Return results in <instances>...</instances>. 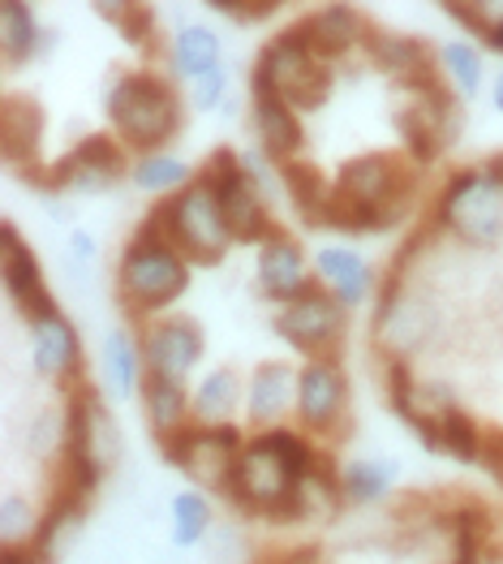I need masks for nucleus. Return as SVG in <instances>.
I'll use <instances>...</instances> for the list:
<instances>
[{
  "mask_svg": "<svg viewBox=\"0 0 503 564\" xmlns=\"http://www.w3.org/2000/svg\"><path fill=\"white\" fill-rule=\"evenodd\" d=\"M417 173L405 169L392 151H370L349 160L336 173V198L327 212V229L336 234H383L396 229L413 207Z\"/></svg>",
  "mask_w": 503,
  "mask_h": 564,
  "instance_id": "f257e3e1",
  "label": "nucleus"
},
{
  "mask_svg": "<svg viewBox=\"0 0 503 564\" xmlns=\"http://www.w3.org/2000/svg\"><path fill=\"white\" fill-rule=\"evenodd\" d=\"M103 112L117 130V139L125 147H134L142 155H160L164 142H173L185 130V99L182 91L151 74V69H134V74H121L108 99H103Z\"/></svg>",
  "mask_w": 503,
  "mask_h": 564,
  "instance_id": "f03ea898",
  "label": "nucleus"
},
{
  "mask_svg": "<svg viewBox=\"0 0 503 564\" xmlns=\"http://www.w3.org/2000/svg\"><path fill=\"white\" fill-rule=\"evenodd\" d=\"M254 99H284L293 112H319L331 95V65L319 61L297 26L280 31L254 61Z\"/></svg>",
  "mask_w": 503,
  "mask_h": 564,
  "instance_id": "7ed1b4c3",
  "label": "nucleus"
},
{
  "mask_svg": "<svg viewBox=\"0 0 503 564\" xmlns=\"http://www.w3.org/2000/svg\"><path fill=\"white\" fill-rule=\"evenodd\" d=\"M232 509L250 513V518H267L275 525H293V521H306V500H302V487L293 482V474L284 470V462L267 448L263 435H254L237 466H232V478L225 487Z\"/></svg>",
  "mask_w": 503,
  "mask_h": 564,
  "instance_id": "20e7f679",
  "label": "nucleus"
},
{
  "mask_svg": "<svg viewBox=\"0 0 503 564\" xmlns=\"http://www.w3.org/2000/svg\"><path fill=\"white\" fill-rule=\"evenodd\" d=\"M69 440H65V482L95 496V487L112 474L121 462V431L112 410L103 405V397L78 383L74 401H69Z\"/></svg>",
  "mask_w": 503,
  "mask_h": 564,
  "instance_id": "39448f33",
  "label": "nucleus"
},
{
  "mask_svg": "<svg viewBox=\"0 0 503 564\" xmlns=\"http://www.w3.org/2000/svg\"><path fill=\"white\" fill-rule=\"evenodd\" d=\"M435 225L448 229V234H457L464 246L491 250L503 237V186L482 164L478 169H464L439 194Z\"/></svg>",
  "mask_w": 503,
  "mask_h": 564,
  "instance_id": "423d86ee",
  "label": "nucleus"
},
{
  "mask_svg": "<svg viewBox=\"0 0 503 564\" xmlns=\"http://www.w3.org/2000/svg\"><path fill=\"white\" fill-rule=\"evenodd\" d=\"M117 289H121L125 311L155 315L189 289V259L177 254L173 246L130 241L121 254V268H117Z\"/></svg>",
  "mask_w": 503,
  "mask_h": 564,
  "instance_id": "0eeeda50",
  "label": "nucleus"
},
{
  "mask_svg": "<svg viewBox=\"0 0 503 564\" xmlns=\"http://www.w3.org/2000/svg\"><path fill=\"white\" fill-rule=\"evenodd\" d=\"M168 246L177 254H185L189 263H203V268H216L229 254V225H225L216 186L203 173L182 194L168 198Z\"/></svg>",
  "mask_w": 503,
  "mask_h": 564,
  "instance_id": "6e6552de",
  "label": "nucleus"
},
{
  "mask_svg": "<svg viewBox=\"0 0 503 564\" xmlns=\"http://www.w3.org/2000/svg\"><path fill=\"white\" fill-rule=\"evenodd\" d=\"M203 177L216 186V198H220V212H225V225H229L232 241H241V246H267L280 234L272 225L267 194L245 173L241 155H232L229 147L211 151V160L203 164Z\"/></svg>",
  "mask_w": 503,
  "mask_h": 564,
  "instance_id": "1a4fd4ad",
  "label": "nucleus"
},
{
  "mask_svg": "<svg viewBox=\"0 0 503 564\" xmlns=\"http://www.w3.org/2000/svg\"><path fill=\"white\" fill-rule=\"evenodd\" d=\"M155 444H160V457L168 466H177L185 478H194L198 487L225 491L232 478V466H237V457H241V448L250 440L241 435L237 423H220V426L189 423L182 431H173V435H164V440H155Z\"/></svg>",
  "mask_w": 503,
  "mask_h": 564,
  "instance_id": "9d476101",
  "label": "nucleus"
},
{
  "mask_svg": "<svg viewBox=\"0 0 503 564\" xmlns=\"http://www.w3.org/2000/svg\"><path fill=\"white\" fill-rule=\"evenodd\" d=\"M345 319H349V306H340L322 289V281H315L297 302L275 311L272 328L280 340L302 349L306 362H336V349H340V336H345Z\"/></svg>",
  "mask_w": 503,
  "mask_h": 564,
  "instance_id": "9b49d317",
  "label": "nucleus"
},
{
  "mask_svg": "<svg viewBox=\"0 0 503 564\" xmlns=\"http://www.w3.org/2000/svg\"><path fill=\"white\" fill-rule=\"evenodd\" d=\"M130 160H125V142L112 134H87L74 142L56 164H52V194L56 189H78V194H103V189L125 182Z\"/></svg>",
  "mask_w": 503,
  "mask_h": 564,
  "instance_id": "f8f14e48",
  "label": "nucleus"
},
{
  "mask_svg": "<svg viewBox=\"0 0 503 564\" xmlns=\"http://www.w3.org/2000/svg\"><path fill=\"white\" fill-rule=\"evenodd\" d=\"M306 431L315 435H345L349 426V379L340 362H306L297 371V410Z\"/></svg>",
  "mask_w": 503,
  "mask_h": 564,
  "instance_id": "ddd939ff",
  "label": "nucleus"
},
{
  "mask_svg": "<svg viewBox=\"0 0 503 564\" xmlns=\"http://www.w3.org/2000/svg\"><path fill=\"white\" fill-rule=\"evenodd\" d=\"M426 336H430V311L401 284V276L387 281V289L379 293V311H374V340H379L383 358L409 362L426 345Z\"/></svg>",
  "mask_w": 503,
  "mask_h": 564,
  "instance_id": "4468645a",
  "label": "nucleus"
},
{
  "mask_svg": "<svg viewBox=\"0 0 503 564\" xmlns=\"http://www.w3.org/2000/svg\"><path fill=\"white\" fill-rule=\"evenodd\" d=\"M0 139H4V160L13 173H22L35 189L52 194V164H40V139H44V112L26 95H9L0 112Z\"/></svg>",
  "mask_w": 503,
  "mask_h": 564,
  "instance_id": "2eb2a0df",
  "label": "nucleus"
},
{
  "mask_svg": "<svg viewBox=\"0 0 503 564\" xmlns=\"http://www.w3.org/2000/svg\"><path fill=\"white\" fill-rule=\"evenodd\" d=\"M0 272H4V293H9V302H13L31 324L56 315V302H52V293H47L40 259H35V250L18 237L13 225L0 229Z\"/></svg>",
  "mask_w": 503,
  "mask_h": 564,
  "instance_id": "dca6fc26",
  "label": "nucleus"
},
{
  "mask_svg": "<svg viewBox=\"0 0 503 564\" xmlns=\"http://www.w3.org/2000/svg\"><path fill=\"white\" fill-rule=\"evenodd\" d=\"M142 358H146L151 376H168L185 383V376L203 358V328L185 315H164L142 336Z\"/></svg>",
  "mask_w": 503,
  "mask_h": 564,
  "instance_id": "f3484780",
  "label": "nucleus"
},
{
  "mask_svg": "<svg viewBox=\"0 0 503 564\" xmlns=\"http://www.w3.org/2000/svg\"><path fill=\"white\" fill-rule=\"evenodd\" d=\"M367 56L374 69L392 74L405 83V91L422 95L439 83V56L413 35H396V31H370L367 35Z\"/></svg>",
  "mask_w": 503,
  "mask_h": 564,
  "instance_id": "a211bd4d",
  "label": "nucleus"
},
{
  "mask_svg": "<svg viewBox=\"0 0 503 564\" xmlns=\"http://www.w3.org/2000/svg\"><path fill=\"white\" fill-rule=\"evenodd\" d=\"M259 289L280 302V306H288V302H297L310 284L319 281L315 272H310V259H306V250L293 241V237L275 234L267 246H259Z\"/></svg>",
  "mask_w": 503,
  "mask_h": 564,
  "instance_id": "6ab92c4d",
  "label": "nucleus"
},
{
  "mask_svg": "<svg viewBox=\"0 0 503 564\" xmlns=\"http://www.w3.org/2000/svg\"><path fill=\"white\" fill-rule=\"evenodd\" d=\"M297 31H302V40L310 44V52L319 61H340V56H349L358 44H367L370 35L362 13L353 4H322V9L306 13L297 22Z\"/></svg>",
  "mask_w": 503,
  "mask_h": 564,
  "instance_id": "aec40b11",
  "label": "nucleus"
},
{
  "mask_svg": "<svg viewBox=\"0 0 503 564\" xmlns=\"http://www.w3.org/2000/svg\"><path fill=\"white\" fill-rule=\"evenodd\" d=\"M31 367L40 379H78L83 371V340L61 311L31 324Z\"/></svg>",
  "mask_w": 503,
  "mask_h": 564,
  "instance_id": "412c9836",
  "label": "nucleus"
},
{
  "mask_svg": "<svg viewBox=\"0 0 503 564\" xmlns=\"http://www.w3.org/2000/svg\"><path fill=\"white\" fill-rule=\"evenodd\" d=\"M315 276L349 311L362 306L370 297V289H374V272H370V263L353 246H322L319 254H315Z\"/></svg>",
  "mask_w": 503,
  "mask_h": 564,
  "instance_id": "4be33fe9",
  "label": "nucleus"
},
{
  "mask_svg": "<svg viewBox=\"0 0 503 564\" xmlns=\"http://www.w3.org/2000/svg\"><path fill=\"white\" fill-rule=\"evenodd\" d=\"M297 410V371L284 367V362H263L254 376H250V388H245V414L254 426H280L284 414Z\"/></svg>",
  "mask_w": 503,
  "mask_h": 564,
  "instance_id": "5701e85b",
  "label": "nucleus"
},
{
  "mask_svg": "<svg viewBox=\"0 0 503 564\" xmlns=\"http://www.w3.org/2000/svg\"><path fill=\"white\" fill-rule=\"evenodd\" d=\"M250 121H254V134H259V151L275 160L280 169L297 160V151L306 147V130L297 121V112L284 104V99H254L250 108Z\"/></svg>",
  "mask_w": 503,
  "mask_h": 564,
  "instance_id": "b1692460",
  "label": "nucleus"
},
{
  "mask_svg": "<svg viewBox=\"0 0 503 564\" xmlns=\"http://www.w3.org/2000/svg\"><path fill=\"white\" fill-rule=\"evenodd\" d=\"M280 182L284 194L297 212V220L306 229H327V212H331V198H336V182H327L310 160H293L280 169Z\"/></svg>",
  "mask_w": 503,
  "mask_h": 564,
  "instance_id": "393cba45",
  "label": "nucleus"
},
{
  "mask_svg": "<svg viewBox=\"0 0 503 564\" xmlns=\"http://www.w3.org/2000/svg\"><path fill=\"white\" fill-rule=\"evenodd\" d=\"M87 505H91V496H87V491H78V487H69V482L52 496L47 513L40 518V534H35V547H40L52 564H56V556L74 543V534L83 530V521H87Z\"/></svg>",
  "mask_w": 503,
  "mask_h": 564,
  "instance_id": "a878e982",
  "label": "nucleus"
},
{
  "mask_svg": "<svg viewBox=\"0 0 503 564\" xmlns=\"http://www.w3.org/2000/svg\"><path fill=\"white\" fill-rule=\"evenodd\" d=\"M103 383H108V397L117 401H130L134 392H142V379H146V358H142V340H134L125 328L108 332L103 336Z\"/></svg>",
  "mask_w": 503,
  "mask_h": 564,
  "instance_id": "bb28decb",
  "label": "nucleus"
},
{
  "mask_svg": "<svg viewBox=\"0 0 503 564\" xmlns=\"http://www.w3.org/2000/svg\"><path fill=\"white\" fill-rule=\"evenodd\" d=\"M138 397H142V405H146V419H151L155 440H164V435H173V431H182V426L194 423V397L185 392L182 379L151 376V371H146Z\"/></svg>",
  "mask_w": 503,
  "mask_h": 564,
  "instance_id": "cd10ccee",
  "label": "nucleus"
},
{
  "mask_svg": "<svg viewBox=\"0 0 503 564\" xmlns=\"http://www.w3.org/2000/svg\"><path fill=\"white\" fill-rule=\"evenodd\" d=\"M173 65H177V74L189 78V83H198L203 74L220 69L225 65L220 35L211 26H203V22H185L182 31H177V40H173Z\"/></svg>",
  "mask_w": 503,
  "mask_h": 564,
  "instance_id": "c85d7f7f",
  "label": "nucleus"
},
{
  "mask_svg": "<svg viewBox=\"0 0 503 564\" xmlns=\"http://www.w3.org/2000/svg\"><path fill=\"white\" fill-rule=\"evenodd\" d=\"M40 40H44V31H40L35 9L22 0H0V56H4V65L9 69L26 65L40 52Z\"/></svg>",
  "mask_w": 503,
  "mask_h": 564,
  "instance_id": "c756f323",
  "label": "nucleus"
},
{
  "mask_svg": "<svg viewBox=\"0 0 503 564\" xmlns=\"http://www.w3.org/2000/svg\"><path fill=\"white\" fill-rule=\"evenodd\" d=\"M241 405V379L232 367H220V371H211V376L198 383V392H194V423L203 426H220V423H232V410Z\"/></svg>",
  "mask_w": 503,
  "mask_h": 564,
  "instance_id": "7c9ffc66",
  "label": "nucleus"
},
{
  "mask_svg": "<svg viewBox=\"0 0 503 564\" xmlns=\"http://www.w3.org/2000/svg\"><path fill=\"white\" fill-rule=\"evenodd\" d=\"M482 444H486V431L473 423L460 405H452V410L439 419V426H435V453H448L460 466L482 462Z\"/></svg>",
  "mask_w": 503,
  "mask_h": 564,
  "instance_id": "2f4dec72",
  "label": "nucleus"
},
{
  "mask_svg": "<svg viewBox=\"0 0 503 564\" xmlns=\"http://www.w3.org/2000/svg\"><path fill=\"white\" fill-rule=\"evenodd\" d=\"M130 177H134V186L146 189V194H168V189H177V194H182V189L194 182V169L185 164L182 155L160 151V155H142Z\"/></svg>",
  "mask_w": 503,
  "mask_h": 564,
  "instance_id": "473e14b6",
  "label": "nucleus"
},
{
  "mask_svg": "<svg viewBox=\"0 0 503 564\" xmlns=\"http://www.w3.org/2000/svg\"><path fill=\"white\" fill-rule=\"evenodd\" d=\"M396 470L387 462H349L340 470V487H345V505H379L392 491Z\"/></svg>",
  "mask_w": 503,
  "mask_h": 564,
  "instance_id": "72a5a7b5",
  "label": "nucleus"
},
{
  "mask_svg": "<svg viewBox=\"0 0 503 564\" xmlns=\"http://www.w3.org/2000/svg\"><path fill=\"white\" fill-rule=\"evenodd\" d=\"M439 61H444V69H448V78H452L460 99H478L482 83H486V69H482L478 47L464 44V40H452V44L439 47Z\"/></svg>",
  "mask_w": 503,
  "mask_h": 564,
  "instance_id": "f704fd0d",
  "label": "nucleus"
},
{
  "mask_svg": "<svg viewBox=\"0 0 503 564\" xmlns=\"http://www.w3.org/2000/svg\"><path fill=\"white\" fill-rule=\"evenodd\" d=\"M211 530V505L203 491H182L173 496V543L177 547H198Z\"/></svg>",
  "mask_w": 503,
  "mask_h": 564,
  "instance_id": "c9c22d12",
  "label": "nucleus"
},
{
  "mask_svg": "<svg viewBox=\"0 0 503 564\" xmlns=\"http://www.w3.org/2000/svg\"><path fill=\"white\" fill-rule=\"evenodd\" d=\"M0 509H4V513H0V539H4V547H26V543H35L40 521H35V509L26 505V496L4 491V505H0Z\"/></svg>",
  "mask_w": 503,
  "mask_h": 564,
  "instance_id": "e433bc0d",
  "label": "nucleus"
},
{
  "mask_svg": "<svg viewBox=\"0 0 503 564\" xmlns=\"http://www.w3.org/2000/svg\"><path fill=\"white\" fill-rule=\"evenodd\" d=\"M65 440H69V414H61V410H40L26 423V444H31L35 457L65 453Z\"/></svg>",
  "mask_w": 503,
  "mask_h": 564,
  "instance_id": "4c0bfd02",
  "label": "nucleus"
},
{
  "mask_svg": "<svg viewBox=\"0 0 503 564\" xmlns=\"http://www.w3.org/2000/svg\"><path fill=\"white\" fill-rule=\"evenodd\" d=\"M220 99H229V69L220 65V69H211V74H203L198 83H194V108L198 112H216L220 108Z\"/></svg>",
  "mask_w": 503,
  "mask_h": 564,
  "instance_id": "58836bf2",
  "label": "nucleus"
},
{
  "mask_svg": "<svg viewBox=\"0 0 503 564\" xmlns=\"http://www.w3.org/2000/svg\"><path fill=\"white\" fill-rule=\"evenodd\" d=\"M216 13H225V18H232V22H267L275 13V4H241V0H232V4H211Z\"/></svg>",
  "mask_w": 503,
  "mask_h": 564,
  "instance_id": "ea45409f",
  "label": "nucleus"
},
{
  "mask_svg": "<svg viewBox=\"0 0 503 564\" xmlns=\"http://www.w3.org/2000/svg\"><path fill=\"white\" fill-rule=\"evenodd\" d=\"M486 470L495 474V482L503 487V431H486V444H482V462Z\"/></svg>",
  "mask_w": 503,
  "mask_h": 564,
  "instance_id": "a19ab883",
  "label": "nucleus"
},
{
  "mask_svg": "<svg viewBox=\"0 0 503 564\" xmlns=\"http://www.w3.org/2000/svg\"><path fill=\"white\" fill-rule=\"evenodd\" d=\"M0 564H52V561H47L35 543H26V547H4Z\"/></svg>",
  "mask_w": 503,
  "mask_h": 564,
  "instance_id": "79ce46f5",
  "label": "nucleus"
},
{
  "mask_svg": "<svg viewBox=\"0 0 503 564\" xmlns=\"http://www.w3.org/2000/svg\"><path fill=\"white\" fill-rule=\"evenodd\" d=\"M69 250H74V259H78V263H95V237L91 234L74 229V234H69Z\"/></svg>",
  "mask_w": 503,
  "mask_h": 564,
  "instance_id": "37998d69",
  "label": "nucleus"
},
{
  "mask_svg": "<svg viewBox=\"0 0 503 564\" xmlns=\"http://www.w3.org/2000/svg\"><path fill=\"white\" fill-rule=\"evenodd\" d=\"M275 564H322V556L315 547H302V552H288L284 561H275Z\"/></svg>",
  "mask_w": 503,
  "mask_h": 564,
  "instance_id": "c03bdc74",
  "label": "nucleus"
},
{
  "mask_svg": "<svg viewBox=\"0 0 503 564\" xmlns=\"http://www.w3.org/2000/svg\"><path fill=\"white\" fill-rule=\"evenodd\" d=\"M482 44L491 47V52H503V22H500V26H491V31L482 35Z\"/></svg>",
  "mask_w": 503,
  "mask_h": 564,
  "instance_id": "a18cd8bd",
  "label": "nucleus"
},
{
  "mask_svg": "<svg viewBox=\"0 0 503 564\" xmlns=\"http://www.w3.org/2000/svg\"><path fill=\"white\" fill-rule=\"evenodd\" d=\"M482 169H486V173H491V177H495V182L503 186V151H500V155H491V160H486Z\"/></svg>",
  "mask_w": 503,
  "mask_h": 564,
  "instance_id": "49530a36",
  "label": "nucleus"
},
{
  "mask_svg": "<svg viewBox=\"0 0 503 564\" xmlns=\"http://www.w3.org/2000/svg\"><path fill=\"white\" fill-rule=\"evenodd\" d=\"M491 99H495V112H503V69H500V78H495V91H491Z\"/></svg>",
  "mask_w": 503,
  "mask_h": 564,
  "instance_id": "de8ad7c7",
  "label": "nucleus"
}]
</instances>
